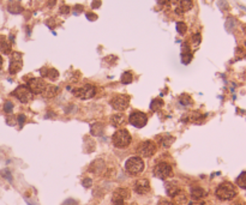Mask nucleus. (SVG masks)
Listing matches in <instances>:
<instances>
[{
  "instance_id": "nucleus-1",
  "label": "nucleus",
  "mask_w": 246,
  "mask_h": 205,
  "mask_svg": "<svg viewBox=\"0 0 246 205\" xmlns=\"http://www.w3.org/2000/svg\"><path fill=\"white\" fill-rule=\"evenodd\" d=\"M215 194L221 200H231L237 196V188L231 182H222L217 186Z\"/></svg>"
},
{
  "instance_id": "nucleus-2",
  "label": "nucleus",
  "mask_w": 246,
  "mask_h": 205,
  "mask_svg": "<svg viewBox=\"0 0 246 205\" xmlns=\"http://www.w3.org/2000/svg\"><path fill=\"white\" fill-rule=\"evenodd\" d=\"M113 144L115 148L119 149H124V148H127L131 143V136L127 130L125 128H121V130H118L113 135Z\"/></svg>"
},
{
  "instance_id": "nucleus-3",
  "label": "nucleus",
  "mask_w": 246,
  "mask_h": 205,
  "mask_svg": "<svg viewBox=\"0 0 246 205\" xmlns=\"http://www.w3.org/2000/svg\"><path fill=\"white\" fill-rule=\"evenodd\" d=\"M125 168L129 172V174L137 175V174H139V173H142L144 170V162H143V160L141 157L134 156V157H131L126 161Z\"/></svg>"
},
{
  "instance_id": "nucleus-4",
  "label": "nucleus",
  "mask_w": 246,
  "mask_h": 205,
  "mask_svg": "<svg viewBox=\"0 0 246 205\" xmlns=\"http://www.w3.org/2000/svg\"><path fill=\"white\" fill-rule=\"evenodd\" d=\"M154 175L157 179L166 180V179L171 178L173 175V169H172L171 164H168L167 162H161L157 165H155V168H154Z\"/></svg>"
},
{
  "instance_id": "nucleus-5",
  "label": "nucleus",
  "mask_w": 246,
  "mask_h": 205,
  "mask_svg": "<svg viewBox=\"0 0 246 205\" xmlns=\"http://www.w3.org/2000/svg\"><path fill=\"white\" fill-rule=\"evenodd\" d=\"M156 152V145L151 140L143 142L138 145L137 148V154H139L142 157H150Z\"/></svg>"
},
{
  "instance_id": "nucleus-6",
  "label": "nucleus",
  "mask_w": 246,
  "mask_h": 205,
  "mask_svg": "<svg viewBox=\"0 0 246 205\" xmlns=\"http://www.w3.org/2000/svg\"><path fill=\"white\" fill-rule=\"evenodd\" d=\"M129 121L131 123V125H133L134 127L137 128H142L144 127L146 123H148V118L144 113L142 112H138V110H134L130 114V118H129Z\"/></svg>"
},
{
  "instance_id": "nucleus-7",
  "label": "nucleus",
  "mask_w": 246,
  "mask_h": 205,
  "mask_svg": "<svg viewBox=\"0 0 246 205\" xmlns=\"http://www.w3.org/2000/svg\"><path fill=\"white\" fill-rule=\"evenodd\" d=\"M129 103H130V97L127 95H119L115 96L112 101H111V104L112 107L115 110L119 112H123L129 107Z\"/></svg>"
},
{
  "instance_id": "nucleus-8",
  "label": "nucleus",
  "mask_w": 246,
  "mask_h": 205,
  "mask_svg": "<svg viewBox=\"0 0 246 205\" xmlns=\"http://www.w3.org/2000/svg\"><path fill=\"white\" fill-rule=\"evenodd\" d=\"M73 95L77 96L78 98H83V100H87V98H91L93 96H95V88L90 84H87L82 88H78V89H74L72 90Z\"/></svg>"
},
{
  "instance_id": "nucleus-9",
  "label": "nucleus",
  "mask_w": 246,
  "mask_h": 205,
  "mask_svg": "<svg viewBox=\"0 0 246 205\" xmlns=\"http://www.w3.org/2000/svg\"><path fill=\"white\" fill-rule=\"evenodd\" d=\"M13 95L22 102V103H27L32 98V93L30 91V89L25 85H21L13 91Z\"/></svg>"
},
{
  "instance_id": "nucleus-10",
  "label": "nucleus",
  "mask_w": 246,
  "mask_h": 205,
  "mask_svg": "<svg viewBox=\"0 0 246 205\" xmlns=\"http://www.w3.org/2000/svg\"><path fill=\"white\" fill-rule=\"evenodd\" d=\"M30 91L32 94H42L46 88V83L44 79L41 78H31L29 81V86Z\"/></svg>"
},
{
  "instance_id": "nucleus-11",
  "label": "nucleus",
  "mask_w": 246,
  "mask_h": 205,
  "mask_svg": "<svg viewBox=\"0 0 246 205\" xmlns=\"http://www.w3.org/2000/svg\"><path fill=\"white\" fill-rule=\"evenodd\" d=\"M23 66V61H22V55L19 53L15 52L11 56V63H10V73L15 74L17 72L21 71V68Z\"/></svg>"
},
{
  "instance_id": "nucleus-12",
  "label": "nucleus",
  "mask_w": 246,
  "mask_h": 205,
  "mask_svg": "<svg viewBox=\"0 0 246 205\" xmlns=\"http://www.w3.org/2000/svg\"><path fill=\"white\" fill-rule=\"evenodd\" d=\"M133 191L138 194H146L150 191V182L146 179H139L136 181L133 186Z\"/></svg>"
},
{
  "instance_id": "nucleus-13",
  "label": "nucleus",
  "mask_w": 246,
  "mask_h": 205,
  "mask_svg": "<svg viewBox=\"0 0 246 205\" xmlns=\"http://www.w3.org/2000/svg\"><path fill=\"white\" fill-rule=\"evenodd\" d=\"M165 187H166V193H167V196L171 197V198H173L178 192L181 191V190H180V186L178 185L176 181H169V182H166V186H165Z\"/></svg>"
},
{
  "instance_id": "nucleus-14",
  "label": "nucleus",
  "mask_w": 246,
  "mask_h": 205,
  "mask_svg": "<svg viewBox=\"0 0 246 205\" xmlns=\"http://www.w3.org/2000/svg\"><path fill=\"white\" fill-rule=\"evenodd\" d=\"M127 123V119L124 114H114L112 118H111V123L112 126L114 127H120V126H124L125 123Z\"/></svg>"
},
{
  "instance_id": "nucleus-15",
  "label": "nucleus",
  "mask_w": 246,
  "mask_h": 205,
  "mask_svg": "<svg viewBox=\"0 0 246 205\" xmlns=\"http://www.w3.org/2000/svg\"><path fill=\"white\" fill-rule=\"evenodd\" d=\"M187 200H188L187 194L183 191H179L173 197V204L174 205H185L186 203H187Z\"/></svg>"
},
{
  "instance_id": "nucleus-16",
  "label": "nucleus",
  "mask_w": 246,
  "mask_h": 205,
  "mask_svg": "<svg viewBox=\"0 0 246 205\" xmlns=\"http://www.w3.org/2000/svg\"><path fill=\"white\" fill-rule=\"evenodd\" d=\"M190 194H191V198L195 199V200H201L203 197H205V191L203 190L202 187L199 186H196V187H192L191 191H190Z\"/></svg>"
},
{
  "instance_id": "nucleus-17",
  "label": "nucleus",
  "mask_w": 246,
  "mask_h": 205,
  "mask_svg": "<svg viewBox=\"0 0 246 205\" xmlns=\"http://www.w3.org/2000/svg\"><path fill=\"white\" fill-rule=\"evenodd\" d=\"M130 190L129 188H125V187H119V188H116L115 192H114V198H119V199H123V200H125V199H127V198H130Z\"/></svg>"
},
{
  "instance_id": "nucleus-18",
  "label": "nucleus",
  "mask_w": 246,
  "mask_h": 205,
  "mask_svg": "<svg viewBox=\"0 0 246 205\" xmlns=\"http://www.w3.org/2000/svg\"><path fill=\"white\" fill-rule=\"evenodd\" d=\"M58 91H59L58 86H54V85H46L42 95H44V97L51 98V97H54V96L57 95Z\"/></svg>"
},
{
  "instance_id": "nucleus-19",
  "label": "nucleus",
  "mask_w": 246,
  "mask_h": 205,
  "mask_svg": "<svg viewBox=\"0 0 246 205\" xmlns=\"http://www.w3.org/2000/svg\"><path fill=\"white\" fill-rule=\"evenodd\" d=\"M103 131H104V126L101 123H93L91 127H90V132H91L93 136H101L103 133Z\"/></svg>"
},
{
  "instance_id": "nucleus-20",
  "label": "nucleus",
  "mask_w": 246,
  "mask_h": 205,
  "mask_svg": "<svg viewBox=\"0 0 246 205\" xmlns=\"http://www.w3.org/2000/svg\"><path fill=\"white\" fill-rule=\"evenodd\" d=\"M0 51L4 54H9L11 52V46L10 43L5 40V37H0Z\"/></svg>"
},
{
  "instance_id": "nucleus-21",
  "label": "nucleus",
  "mask_w": 246,
  "mask_h": 205,
  "mask_svg": "<svg viewBox=\"0 0 246 205\" xmlns=\"http://www.w3.org/2000/svg\"><path fill=\"white\" fill-rule=\"evenodd\" d=\"M162 106H163V101L161 98H155L150 103V109L153 110V112H156V110L161 109Z\"/></svg>"
},
{
  "instance_id": "nucleus-22",
  "label": "nucleus",
  "mask_w": 246,
  "mask_h": 205,
  "mask_svg": "<svg viewBox=\"0 0 246 205\" xmlns=\"http://www.w3.org/2000/svg\"><path fill=\"white\" fill-rule=\"evenodd\" d=\"M237 185L241 188H245L246 190V172H243L238 178H237Z\"/></svg>"
},
{
  "instance_id": "nucleus-23",
  "label": "nucleus",
  "mask_w": 246,
  "mask_h": 205,
  "mask_svg": "<svg viewBox=\"0 0 246 205\" xmlns=\"http://www.w3.org/2000/svg\"><path fill=\"white\" fill-rule=\"evenodd\" d=\"M160 140H161V144H162L165 148H168V146L172 145V143L174 142V138L171 136H163Z\"/></svg>"
},
{
  "instance_id": "nucleus-24",
  "label": "nucleus",
  "mask_w": 246,
  "mask_h": 205,
  "mask_svg": "<svg viewBox=\"0 0 246 205\" xmlns=\"http://www.w3.org/2000/svg\"><path fill=\"white\" fill-rule=\"evenodd\" d=\"M132 81H133V74L131 73V72H124L123 73V76H121V82L124 83V84H130V83H132Z\"/></svg>"
},
{
  "instance_id": "nucleus-25",
  "label": "nucleus",
  "mask_w": 246,
  "mask_h": 205,
  "mask_svg": "<svg viewBox=\"0 0 246 205\" xmlns=\"http://www.w3.org/2000/svg\"><path fill=\"white\" fill-rule=\"evenodd\" d=\"M192 5H193L192 0H181L180 1V9L183 11H188L192 7Z\"/></svg>"
},
{
  "instance_id": "nucleus-26",
  "label": "nucleus",
  "mask_w": 246,
  "mask_h": 205,
  "mask_svg": "<svg viewBox=\"0 0 246 205\" xmlns=\"http://www.w3.org/2000/svg\"><path fill=\"white\" fill-rule=\"evenodd\" d=\"M49 79H52V81H55L57 78L59 77V72L55 70V68H49V70H47V74H46Z\"/></svg>"
},
{
  "instance_id": "nucleus-27",
  "label": "nucleus",
  "mask_w": 246,
  "mask_h": 205,
  "mask_svg": "<svg viewBox=\"0 0 246 205\" xmlns=\"http://www.w3.org/2000/svg\"><path fill=\"white\" fill-rule=\"evenodd\" d=\"M176 30H178V32L180 35H184L186 32V30H187V27H186V24L184 22H178L176 23Z\"/></svg>"
},
{
  "instance_id": "nucleus-28",
  "label": "nucleus",
  "mask_w": 246,
  "mask_h": 205,
  "mask_svg": "<svg viewBox=\"0 0 246 205\" xmlns=\"http://www.w3.org/2000/svg\"><path fill=\"white\" fill-rule=\"evenodd\" d=\"M179 101H180V103L184 104V106H187V104H190V103L192 102V101H191V97L187 95H181L180 98H179Z\"/></svg>"
},
{
  "instance_id": "nucleus-29",
  "label": "nucleus",
  "mask_w": 246,
  "mask_h": 205,
  "mask_svg": "<svg viewBox=\"0 0 246 205\" xmlns=\"http://www.w3.org/2000/svg\"><path fill=\"white\" fill-rule=\"evenodd\" d=\"M191 59H192V55L190 54V53H183V54H181V61H183L185 65H187L188 63L191 61Z\"/></svg>"
},
{
  "instance_id": "nucleus-30",
  "label": "nucleus",
  "mask_w": 246,
  "mask_h": 205,
  "mask_svg": "<svg viewBox=\"0 0 246 205\" xmlns=\"http://www.w3.org/2000/svg\"><path fill=\"white\" fill-rule=\"evenodd\" d=\"M12 109H13V103H12L11 101L5 102V104H4V110H5L6 113H11Z\"/></svg>"
},
{
  "instance_id": "nucleus-31",
  "label": "nucleus",
  "mask_w": 246,
  "mask_h": 205,
  "mask_svg": "<svg viewBox=\"0 0 246 205\" xmlns=\"http://www.w3.org/2000/svg\"><path fill=\"white\" fill-rule=\"evenodd\" d=\"M1 175L4 177V178H6L10 182L12 181V175H11V173H10V170L9 169H5V170H2L1 172Z\"/></svg>"
},
{
  "instance_id": "nucleus-32",
  "label": "nucleus",
  "mask_w": 246,
  "mask_h": 205,
  "mask_svg": "<svg viewBox=\"0 0 246 205\" xmlns=\"http://www.w3.org/2000/svg\"><path fill=\"white\" fill-rule=\"evenodd\" d=\"M82 184H83V186H84V187L89 188V187H91V185H93V181H91V179H90V178H85V179H83Z\"/></svg>"
},
{
  "instance_id": "nucleus-33",
  "label": "nucleus",
  "mask_w": 246,
  "mask_h": 205,
  "mask_svg": "<svg viewBox=\"0 0 246 205\" xmlns=\"http://www.w3.org/2000/svg\"><path fill=\"white\" fill-rule=\"evenodd\" d=\"M192 41L195 42V44H198L201 42V35L199 34H195L193 37H192Z\"/></svg>"
},
{
  "instance_id": "nucleus-34",
  "label": "nucleus",
  "mask_w": 246,
  "mask_h": 205,
  "mask_svg": "<svg viewBox=\"0 0 246 205\" xmlns=\"http://www.w3.org/2000/svg\"><path fill=\"white\" fill-rule=\"evenodd\" d=\"M113 204L114 205H124V200L119 199V198H114L113 197Z\"/></svg>"
},
{
  "instance_id": "nucleus-35",
  "label": "nucleus",
  "mask_w": 246,
  "mask_h": 205,
  "mask_svg": "<svg viewBox=\"0 0 246 205\" xmlns=\"http://www.w3.org/2000/svg\"><path fill=\"white\" fill-rule=\"evenodd\" d=\"M157 205H174V204H173V202H169V200L163 199V200H160Z\"/></svg>"
},
{
  "instance_id": "nucleus-36",
  "label": "nucleus",
  "mask_w": 246,
  "mask_h": 205,
  "mask_svg": "<svg viewBox=\"0 0 246 205\" xmlns=\"http://www.w3.org/2000/svg\"><path fill=\"white\" fill-rule=\"evenodd\" d=\"M24 121H25V116H24V115H22V114H21V115H18V123H19V125H21V126L24 123Z\"/></svg>"
},
{
  "instance_id": "nucleus-37",
  "label": "nucleus",
  "mask_w": 246,
  "mask_h": 205,
  "mask_svg": "<svg viewBox=\"0 0 246 205\" xmlns=\"http://www.w3.org/2000/svg\"><path fill=\"white\" fill-rule=\"evenodd\" d=\"M87 18L89 21H95V19L97 18V16L94 13H87Z\"/></svg>"
},
{
  "instance_id": "nucleus-38",
  "label": "nucleus",
  "mask_w": 246,
  "mask_h": 205,
  "mask_svg": "<svg viewBox=\"0 0 246 205\" xmlns=\"http://www.w3.org/2000/svg\"><path fill=\"white\" fill-rule=\"evenodd\" d=\"M100 5H101V1L100 0H96V1H94L93 2V9H97V7H100Z\"/></svg>"
},
{
  "instance_id": "nucleus-39",
  "label": "nucleus",
  "mask_w": 246,
  "mask_h": 205,
  "mask_svg": "<svg viewBox=\"0 0 246 205\" xmlns=\"http://www.w3.org/2000/svg\"><path fill=\"white\" fill-rule=\"evenodd\" d=\"M69 11H70V7H69V6H62L61 10H60L61 13H69Z\"/></svg>"
},
{
  "instance_id": "nucleus-40",
  "label": "nucleus",
  "mask_w": 246,
  "mask_h": 205,
  "mask_svg": "<svg viewBox=\"0 0 246 205\" xmlns=\"http://www.w3.org/2000/svg\"><path fill=\"white\" fill-rule=\"evenodd\" d=\"M188 205H208L206 203H204V202H192V203H190Z\"/></svg>"
},
{
  "instance_id": "nucleus-41",
  "label": "nucleus",
  "mask_w": 246,
  "mask_h": 205,
  "mask_svg": "<svg viewBox=\"0 0 246 205\" xmlns=\"http://www.w3.org/2000/svg\"><path fill=\"white\" fill-rule=\"evenodd\" d=\"M175 12H176V14H183V12H184V11H183L181 9H179V7H178V9L175 10Z\"/></svg>"
},
{
  "instance_id": "nucleus-42",
  "label": "nucleus",
  "mask_w": 246,
  "mask_h": 205,
  "mask_svg": "<svg viewBox=\"0 0 246 205\" xmlns=\"http://www.w3.org/2000/svg\"><path fill=\"white\" fill-rule=\"evenodd\" d=\"M159 4H165V0H157Z\"/></svg>"
},
{
  "instance_id": "nucleus-43",
  "label": "nucleus",
  "mask_w": 246,
  "mask_h": 205,
  "mask_svg": "<svg viewBox=\"0 0 246 205\" xmlns=\"http://www.w3.org/2000/svg\"><path fill=\"white\" fill-rule=\"evenodd\" d=\"M2 66V59H1V56H0V68Z\"/></svg>"
}]
</instances>
